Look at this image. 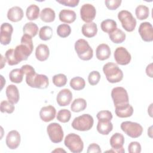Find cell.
Listing matches in <instances>:
<instances>
[{
    "mask_svg": "<svg viewBox=\"0 0 153 153\" xmlns=\"http://www.w3.org/2000/svg\"><path fill=\"white\" fill-rule=\"evenodd\" d=\"M21 44L14 48V56L17 61L20 63L23 60H26L31 54L33 49V45L32 37L23 34L22 36Z\"/></svg>",
    "mask_w": 153,
    "mask_h": 153,
    "instance_id": "1",
    "label": "cell"
},
{
    "mask_svg": "<svg viewBox=\"0 0 153 153\" xmlns=\"http://www.w3.org/2000/svg\"><path fill=\"white\" fill-rule=\"evenodd\" d=\"M103 72L106 79L111 83L120 82L123 78V72L118 65L114 63L108 62L103 65Z\"/></svg>",
    "mask_w": 153,
    "mask_h": 153,
    "instance_id": "2",
    "label": "cell"
},
{
    "mask_svg": "<svg viewBox=\"0 0 153 153\" xmlns=\"http://www.w3.org/2000/svg\"><path fill=\"white\" fill-rule=\"evenodd\" d=\"M94 124L93 117L88 114H84L79 117H75L71 126L76 130L85 131L90 130Z\"/></svg>",
    "mask_w": 153,
    "mask_h": 153,
    "instance_id": "3",
    "label": "cell"
},
{
    "mask_svg": "<svg viewBox=\"0 0 153 153\" xmlns=\"http://www.w3.org/2000/svg\"><path fill=\"white\" fill-rule=\"evenodd\" d=\"M75 50L78 57L85 61L89 60L93 56V50L88 42L84 39H79L75 43Z\"/></svg>",
    "mask_w": 153,
    "mask_h": 153,
    "instance_id": "4",
    "label": "cell"
},
{
    "mask_svg": "<svg viewBox=\"0 0 153 153\" xmlns=\"http://www.w3.org/2000/svg\"><path fill=\"white\" fill-rule=\"evenodd\" d=\"M26 82L29 87L39 89L46 88L49 85L48 78L45 75L36 72L26 75Z\"/></svg>",
    "mask_w": 153,
    "mask_h": 153,
    "instance_id": "5",
    "label": "cell"
},
{
    "mask_svg": "<svg viewBox=\"0 0 153 153\" xmlns=\"http://www.w3.org/2000/svg\"><path fill=\"white\" fill-rule=\"evenodd\" d=\"M64 143L73 153H80L83 151V141L81 137L75 133L68 134L65 138Z\"/></svg>",
    "mask_w": 153,
    "mask_h": 153,
    "instance_id": "6",
    "label": "cell"
},
{
    "mask_svg": "<svg viewBox=\"0 0 153 153\" xmlns=\"http://www.w3.org/2000/svg\"><path fill=\"white\" fill-rule=\"evenodd\" d=\"M118 19L123 27L127 32H132L136 26V20L132 14L127 10H121L118 14Z\"/></svg>",
    "mask_w": 153,
    "mask_h": 153,
    "instance_id": "7",
    "label": "cell"
},
{
    "mask_svg": "<svg viewBox=\"0 0 153 153\" xmlns=\"http://www.w3.org/2000/svg\"><path fill=\"white\" fill-rule=\"evenodd\" d=\"M121 129L129 137L131 138H137L141 136L143 132L142 126L135 122L124 121L121 124Z\"/></svg>",
    "mask_w": 153,
    "mask_h": 153,
    "instance_id": "8",
    "label": "cell"
},
{
    "mask_svg": "<svg viewBox=\"0 0 153 153\" xmlns=\"http://www.w3.org/2000/svg\"><path fill=\"white\" fill-rule=\"evenodd\" d=\"M111 97L115 107L128 103L129 99L127 90L122 87H117L112 88Z\"/></svg>",
    "mask_w": 153,
    "mask_h": 153,
    "instance_id": "9",
    "label": "cell"
},
{
    "mask_svg": "<svg viewBox=\"0 0 153 153\" xmlns=\"http://www.w3.org/2000/svg\"><path fill=\"white\" fill-rule=\"evenodd\" d=\"M47 132L50 140L54 143H58L62 141L64 136L62 126L57 123H50L47 127Z\"/></svg>",
    "mask_w": 153,
    "mask_h": 153,
    "instance_id": "10",
    "label": "cell"
},
{
    "mask_svg": "<svg viewBox=\"0 0 153 153\" xmlns=\"http://www.w3.org/2000/svg\"><path fill=\"white\" fill-rule=\"evenodd\" d=\"M109 143L112 147V149L108 151L118 153H123L125 152L123 148V145L124 143V137L121 133H114L111 137Z\"/></svg>",
    "mask_w": 153,
    "mask_h": 153,
    "instance_id": "11",
    "label": "cell"
},
{
    "mask_svg": "<svg viewBox=\"0 0 153 153\" xmlns=\"http://www.w3.org/2000/svg\"><path fill=\"white\" fill-rule=\"evenodd\" d=\"M114 59L120 65H128L131 59V56L127 50L123 47L117 48L114 53Z\"/></svg>",
    "mask_w": 153,
    "mask_h": 153,
    "instance_id": "12",
    "label": "cell"
},
{
    "mask_svg": "<svg viewBox=\"0 0 153 153\" xmlns=\"http://www.w3.org/2000/svg\"><path fill=\"white\" fill-rule=\"evenodd\" d=\"M96 14L95 7L90 4H84L80 9V16L85 23L92 22Z\"/></svg>",
    "mask_w": 153,
    "mask_h": 153,
    "instance_id": "13",
    "label": "cell"
},
{
    "mask_svg": "<svg viewBox=\"0 0 153 153\" xmlns=\"http://www.w3.org/2000/svg\"><path fill=\"white\" fill-rule=\"evenodd\" d=\"M138 32L143 41L145 42L153 41V27L151 23L148 22L141 23Z\"/></svg>",
    "mask_w": 153,
    "mask_h": 153,
    "instance_id": "14",
    "label": "cell"
},
{
    "mask_svg": "<svg viewBox=\"0 0 153 153\" xmlns=\"http://www.w3.org/2000/svg\"><path fill=\"white\" fill-rule=\"evenodd\" d=\"M13 32V26L8 23H4L1 26L0 42L2 45H8L11 41V35Z\"/></svg>",
    "mask_w": 153,
    "mask_h": 153,
    "instance_id": "15",
    "label": "cell"
},
{
    "mask_svg": "<svg viewBox=\"0 0 153 153\" xmlns=\"http://www.w3.org/2000/svg\"><path fill=\"white\" fill-rule=\"evenodd\" d=\"M21 141L20 133L17 130H11L8 133L5 142L8 148L10 149H15L19 146Z\"/></svg>",
    "mask_w": 153,
    "mask_h": 153,
    "instance_id": "16",
    "label": "cell"
},
{
    "mask_svg": "<svg viewBox=\"0 0 153 153\" xmlns=\"http://www.w3.org/2000/svg\"><path fill=\"white\" fill-rule=\"evenodd\" d=\"M72 99V93L68 88L61 90L57 94L56 101L60 106H65L70 104Z\"/></svg>",
    "mask_w": 153,
    "mask_h": 153,
    "instance_id": "17",
    "label": "cell"
},
{
    "mask_svg": "<svg viewBox=\"0 0 153 153\" xmlns=\"http://www.w3.org/2000/svg\"><path fill=\"white\" fill-rule=\"evenodd\" d=\"M56 115V110L52 105L42 107L39 111L40 118L44 122H50L54 119Z\"/></svg>",
    "mask_w": 153,
    "mask_h": 153,
    "instance_id": "18",
    "label": "cell"
},
{
    "mask_svg": "<svg viewBox=\"0 0 153 153\" xmlns=\"http://www.w3.org/2000/svg\"><path fill=\"white\" fill-rule=\"evenodd\" d=\"M6 96L8 100L13 104H16L19 100L20 94L17 87L14 84H10L6 88Z\"/></svg>",
    "mask_w": 153,
    "mask_h": 153,
    "instance_id": "19",
    "label": "cell"
},
{
    "mask_svg": "<svg viewBox=\"0 0 153 153\" xmlns=\"http://www.w3.org/2000/svg\"><path fill=\"white\" fill-rule=\"evenodd\" d=\"M111 54L110 47L106 44H99L96 50V55L97 59L99 60H105L110 57Z\"/></svg>",
    "mask_w": 153,
    "mask_h": 153,
    "instance_id": "20",
    "label": "cell"
},
{
    "mask_svg": "<svg viewBox=\"0 0 153 153\" xmlns=\"http://www.w3.org/2000/svg\"><path fill=\"white\" fill-rule=\"evenodd\" d=\"M23 17V11L22 8L18 6H14L10 8L7 12V17L8 20L13 22L20 21Z\"/></svg>",
    "mask_w": 153,
    "mask_h": 153,
    "instance_id": "21",
    "label": "cell"
},
{
    "mask_svg": "<svg viewBox=\"0 0 153 153\" xmlns=\"http://www.w3.org/2000/svg\"><path fill=\"white\" fill-rule=\"evenodd\" d=\"M115 114L120 118H127L133 115V108L129 103L115 107Z\"/></svg>",
    "mask_w": 153,
    "mask_h": 153,
    "instance_id": "22",
    "label": "cell"
},
{
    "mask_svg": "<svg viewBox=\"0 0 153 153\" xmlns=\"http://www.w3.org/2000/svg\"><path fill=\"white\" fill-rule=\"evenodd\" d=\"M76 15L74 11L64 9L60 11L59 14V20L66 23H72L76 20Z\"/></svg>",
    "mask_w": 153,
    "mask_h": 153,
    "instance_id": "23",
    "label": "cell"
},
{
    "mask_svg": "<svg viewBox=\"0 0 153 153\" xmlns=\"http://www.w3.org/2000/svg\"><path fill=\"white\" fill-rule=\"evenodd\" d=\"M82 33L87 38L94 37L97 32V26L94 22L85 23L81 28Z\"/></svg>",
    "mask_w": 153,
    "mask_h": 153,
    "instance_id": "24",
    "label": "cell"
},
{
    "mask_svg": "<svg viewBox=\"0 0 153 153\" xmlns=\"http://www.w3.org/2000/svg\"><path fill=\"white\" fill-rule=\"evenodd\" d=\"M50 55L48 47L44 44L38 45L35 50V57L39 61L44 62L48 59Z\"/></svg>",
    "mask_w": 153,
    "mask_h": 153,
    "instance_id": "25",
    "label": "cell"
},
{
    "mask_svg": "<svg viewBox=\"0 0 153 153\" xmlns=\"http://www.w3.org/2000/svg\"><path fill=\"white\" fill-rule=\"evenodd\" d=\"M97 131L102 135H108L113 129V124L111 121L98 120L96 127Z\"/></svg>",
    "mask_w": 153,
    "mask_h": 153,
    "instance_id": "26",
    "label": "cell"
},
{
    "mask_svg": "<svg viewBox=\"0 0 153 153\" xmlns=\"http://www.w3.org/2000/svg\"><path fill=\"white\" fill-rule=\"evenodd\" d=\"M109 39L115 44H121L126 39V33L120 29L116 28L111 33H109Z\"/></svg>",
    "mask_w": 153,
    "mask_h": 153,
    "instance_id": "27",
    "label": "cell"
},
{
    "mask_svg": "<svg viewBox=\"0 0 153 153\" xmlns=\"http://www.w3.org/2000/svg\"><path fill=\"white\" fill-rule=\"evenodd\" d=\"M56 17L54 11L51 8H44L40 13V18L45 23L53 22Z\"/></svg>",
    "mask_w": 153,
    "mask_h": 153,
    "instance_id": "28",
    "label": "cell"
},
{
    "mask_svg": "<svg viewBox=\"0 0 153 153\" xmlns=\"http://www.w3.org/2000/svg\"><path fill=\"white\" fill-rule=\"evenodd\" d=\"M87 107V102L84 99H75L71 105L72 111L74 112H79L84 111Z\"/></svg>",
    "mask_w": 153,
    "mask_h": 153,
    "instance_id": "29",
    "label": "cell"
},
{
    "mask_svg": "<svg viewBox=\"0 0 153 153\" xmlns=\"http://www.w3.org/2000/svg\"><path fill=\"white\" fill-rule=\"evenodd\" d=\"M26 15L29 20H36L39 15V7L35 4L30 5L26 9Z\"/></svg>",
    "mask_w": 153,
    "mask_h": 153,
    "instance_id": "30",
    "label": "cell"
},
{
    "mask_svg": "<svg viewBox=\"0 0 153 153\" xmlns=\"http://www.w3.org/2000/svg\"><path fill=\"white\" fill-rule=\"evenodd\" d=\"M117 22L112 19H106L102 22L100 27L102 30L106 33H110L117 28Z\"/></svg>",
    "mask_w": 153,
    "mask_h": 153,
    "instance_id": "31",
    "label": "cell"
},
{
    "mask_svg": "<svg viewBox=\"0 0 153 153\" xmlns=\"http://www.w3.org/2000/svg\"><path fill=\"white\" fill-rule=\"evenodd\" d=\"M23 32L24 34H26L32 38L37 35L38 27L35 23L28 22L24 25L23 27Z\"/></svg>",
    "mask_w": 153,
    "mask_h": 153,
    "instance_id": "32",
    "label": "cell"
},
{
    "mask_svg": "<svg viewBox=\"0 0 153 153\" xmlns=\"http://www.w3.org/2000/svg\"><path fill=\"white\" fill-rule=\"evenodd\" d=\"M135 14L139 20H145L149 17V8L144 5H139L136 8Z\"/></svg>",
    "mask_w": 153,
    "mask_h": 153,
    "instance_id": "33",
    "label": "cell"
},
{
    "mask_svg": "<svg viewBox=\"0 0 153 153\" xmlns=\"http://www.w3.org/2000/svg\"><path fill=\"white\" fill-rule=\"evenodd\" d=\"M23 75L24 74L23 73L21 69H14L10 71L9 74V78L11 82L19 84L23 81Z\"/></svg>",
    "mask_w": 153,
    "mask_h": 153,
    "instance_id": "34",
    "label": "cell"
},
{
    "mask_svg": "<svg viewBox=\"0 0 153 153\" xmlns=\"http://www.w3.org/2000/svg\"><path fill=\"white\" fill-rule=\"evenodd\" d=\"M70 86L75 90H81L85 86V82L84 78L80 76H76L70 81Z\"/></svg>",
    "mask_w": 153,
    "mask_h": 153,
    "instance_id": "35",
    "label": "cell"
},
{
    "mask_svg": "<svg viewBox=\"0 0 153 153\" xmlns=\"http://www.w3.org/2000/svg\"><path fill=\"white\" fill-rule=\"evenodd\" d=\"M53 36V29L50 26H44L40 28L39 37L42 41L50 40Z\"/></svg>",
    "mask_w": 153,
    "mask_h": 153,
    "instance_id": "36",
    "label": "cell"
},
{
    "mask_svg": "<svg viewBox=\"0 0 153 153\" xmlns=\"http://www.w3.org/2000/svg\"><path fill=\"white\" fill-rule=\"evenodd\" d=\"M67 77L65 74H58L53 76L52 81L54 85L58 87L65 86L67 83Z\"/></svg>",
    "mask_w": 153,
    "mask_h": 153,
    "instance_id": "37",
    "label": "cell"
},
{
    "mask_svg": "<svg viewBox=\"0 0 153 153\" xmlns=\"http://www.w3.org/2000/svg\"><path fill=\"white\" fill-rule=\"evenodd\" d=\"M57 33L61 38L68 37L71 33V27L68 24H61L57 28Z\"/></svg>",
    "mask_w": 153,
    "mask_h": 153,
    "instance_id": "38",
    "label": "cell"
},
{
    "mask_svg": "<svg viewBox=\"0 0 153 153\" xmlns=\"http://www.w3.org/2000/svg\"><path fill=\"white\" fill-rule=\"evenodd\" d=\"M71 117V112L66 109H60L57 115V120L61 123H66L68 122Z\"/></svg>",
    "mask_w": 153,
    "mask_h": 153,
    "instance_id": "39",
    "label": "cell"
},
{
    "mask_svg": "<svg viewBox=\"0 0 153 153\" xmlns=\"http://www.w3.org/2000/svg\"><path fill=\"white\" fill-rule=\"evenodd\" d=\"M13 105L14 104L11 103L9 101L2 100L0 105V109L1 112H7L8 114L13 113L15 109V107Z\"/></svg>",
    "mask_w": 153,
    "mask_h": 153,
    "instance_id": "40",
    "label": "cell"
},
{
    "mask_svg": "<svg viewBox=\"0 0 153 153\" xmlns=\"http://www.w3.org/2000/svg\"><path fill=\"white\" fill-rule=\"evenodd\" d=\"M5 59L7 60L8 64L10 66H13V65H16L18 63H19L14 56V49L13 48H10L8 50L6 51L5 54Z\"/></svg>",
    "mask_w": 153,
    "mask_h": 153,
    "instance_id": "41",
    "label": "cell"
},
{
    "mask_svg": "<svg viewBox=\"0 0 153 153\" xmlns=\"http://www.w3.org/2000/svg\"><path fill=\"white\" fill-rule=\"evenodd\" d=\"M100 79V74L97 71L91 72L88 76V81L91 85H97Z\"/></svg>",
    "mask_w": 153,
    "mask_h": 153,
    "instance_id": "42",
    "label": "cell"
},
{
    "mask_svg": "<svg viewBox=\"0 0 153 153\" xmlns=\"http://www.w3.org/2000/svg\"><path fill=\"white\" fill-rule=\"evenodd\" d=\"M96 117L98 120H108L111 121L112 119V114L111 112L107 110H103L99 111Z\"/></svg>",
    "mask_w": 153,
    "mask_h": 153,
    "instance_id": "43",
    "label": "cell"
},
{
    "mask_svg": "<svg viewBox=\"0 0 153 153\" xmlns=\"http://www.w3.org/2000/svg\"><path fill=\"white\" fill-rule=\"evenodd\" d=\"M121 0H106L105 4L106 7L110 10H115L117 9L121 4Z\"/></svg>",
    "mask_w": 153,
    "mask_h": 153,
    "instance_id": "44",
    "label": "cell"
},
{
    "mask_svg": "<svg viewBox=\"0 0 153 153\" xmlns=\"http://www.w3.org/2000/svg\"><path fill=\"white\" fill-rule=\"evenodd\" d=\"M141 149V145L138 142H131L128 146V151L130 153H140Z\"/></svg>",
    "mask_w": 153,
    "mask_h": 153,
    "instance_id": "45",
    "label": "cell"
},
{
    "mask_svg": "<svg viewBox=\"0 0 153 153\" xmlns=\"http://www.w3.org/2000/svg\"><path fill=\"white\" fill-rule=\"evenodd\" d=\"M56 2L65 6L75 7L78 5L79 1V0H57Z\"/></svg>",
    "mask_w": 153,
    "mask_h": 153,
    "instance_id": "46",
    "label": "cell"
},
{
    "mask_svg": "<svg viewBox=\"0 0 153 153\" xmlns=\"http://www.w3.org/2000/svg\"><path fill=\"white\" fill-rule=\"evenodd\" d=\"M87 152V153H93V152L94 153H95V152L100 153V152H102V151H101V149L99 145L93 143H91L88 146Z\"/></svg>",
    "mask_w": 153,
    "mask_h": 153,
    "instance_id": "47",
    "label": "cell"
},
{
    "mask_svg": "<svg viewBox=\"0 0 153 153\" xmlns=\"http://www.w3.org/2000/svg\"><path fill=\"white\" fill-rule=\"evenodd\" d=\"M21 70L22 71L23 73L24 74H25L26 75H30V74L36 72L35 71V69L32 66H30L29 65H23L21 68Z\"/></svg>",
    "mask_w": 153,
    "mask_h": 153,
    "instance_id": "48",
    "label": "cell"
},
{
    "mask_svg": "<svg viewBox=\"0 0 153 153\" xmlns=\"http://www.w3.org/2000/svg\"><path fill=\"white\" fill-rule=\"evenodd\" d=\"M146 74L150 78H152V63H150L146 66Z\"/></svg>",
    "mask_w": 153,
    "mask_h": 153,
    "instance_id": "49",
    "label": "cell"
},
{
    "mask_svg": "<svg viewBox=\"0 0 153 153\" xmlns=\"http://www.w3.org/2000/svg\"><path fill=\"white\" fill-rule=\"evenodd\" d=\"M62 151H63V152H66L64 149H62L60 148H59L56 149L55 150L53 151H52V152H62Z\"/></svg>",
    "mask_w": 153,
    "mask_h": 153,
    "instance_id": "50",
    "label": "cell"
}]
</instances>
